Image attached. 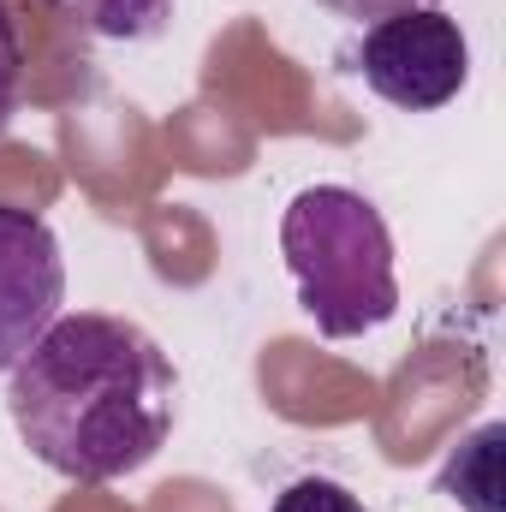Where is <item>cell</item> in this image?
<instances>
[{
	"mask_svg": "<svg viewBox=\"0 0 506 512\" xmlns=\"http://www.w3.org/2000/svg\"><path fill=\"white\" fill-rule=\"evenodd\" d=\"M6 411L18 441L66 483H120L167 447L179 376L149 328L66 310L6 370Z\"/></svg>",
	"mask_w": 506,
	"mask_h": 512,
	"instance_id": "1",
	"label": "cell"
},
{
	"mask_svg": "<svg viewBox=\"0 0 506 512\" xmlns=\"http://www.w3.org/2000/svg\"><path fill=\"white\" fill-rule=\"evenodd\" d=\"M280 256L304 316L328 340H364L399 310L393 233L352 185H304L280 215Z\"/></svg>",
	"mask_w": 506,
	"mask_h": 512,
	"instance_id": "2",
	"label": "cell"
},
{
	"mask_svg": "<svg viewBox=\"0 0 506 512\" xmlns=\"http://www.w3.org/2000/svg\"><path fill=\"white\" fill-rule=\"evenodd\" d=\"M352 72L376 90L387 108H399V114H435V108H447L465 90V78H471V42H465L459 18H447L441 6L393 12V18H376L358 36Z\"/></svg>",
	"mask_w": 506,
	"mask_h": 512,
	"instance_id": "3",
	"label": "cell"
},
{
	"mask_svg": "<svg viewBox=\"0 0 506 512\" xmlns=\"http://www.w3.org/2000/svg\"><path fill=\"white\" fill-rule=\"evenodd\" d=\"M66 304V256L42 215L0 203V376Z\"/></svg>",
	"mask_w": 506,
	"mask_h": 512,
	"instance_id": "4",
	"label": "cell"
},
{
	"mask_svg": "<svg viewBox=\"0 0 506 512\" xmlns=\"http://www.w3.org/2000/svg\"><path fill=\"white\" fill-rule=\"evenodd\" d=\"M42 6L102 42H149L173 18V0H42Z\"/></svg>",
	"mask_w": 506,
	"mask_h": 512,
	"instance_id": "5",
	"label": "cell"
},
{
	"mask_svg": "<svg viewBox=\"0 0 506 512\" xmlns=\"http://www.w3.org/2000/svg\"><path fill=\"white\" fill-rule=\"evenodd\" d=\"M495 447H501V423H489V429H477V435H471L477 477H465V465H459V459H453V465H447V477H441V489H447L453 501H465L471 512H501V501H495Z\"/></svg>",
	"mask_w": 506,
	"mask_h": 512,
	"instance_id": "6",
	"label": "cell"
},
{
	"mask_svg": "<svg viewBox=\"0 0 506 512\" xmlns=\"http://www.w3.org/2000/svg\"><path fill=\"white\" fill-rule=\"evenodd\" d=\"M268 512H370V507L346 483H334V477H298V483H286L274 495Z\"/></svg>",
	"mask_w": 506,
	"mask_h": 512,
	"instance_id": "7",
	"label": "cell"
},
{
	"mask_svg": "<svg viewBox=\"0 0 506 512\" xmlns=\"http://www.w3.org/2000/svg\"><path fill=\"white\" fill-rule=\"evenodd\" d=\"M18 96H24V42H18V18H12V6L0 0V131L12 126Z\"/></svg>",
	"mask_w": 506,
	"mask_h": 512,
	"instance_id": "8",
	"label": "cell"
},
{
	"mask_svg": "<svg viewBox=\"0 0 506 512\" xmlns=\"http://www.w3.org/2000/svg\"><path fill=\"white\" fill-rule=\"evenodd\" d=\"M316 6H328L334 18H352V24H376V18H393V12H417V6H441V0H316Z\"/></svg>",
	"mask_w": 506,
	"mask_h": 512,
	"instance_id": "9",
	"label": "cell"
}]
</instances>
